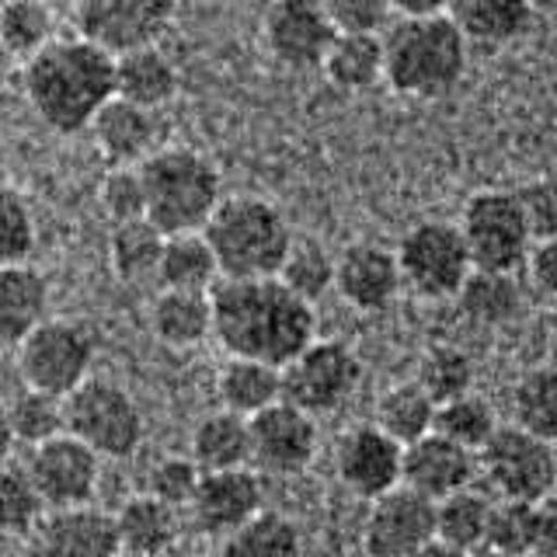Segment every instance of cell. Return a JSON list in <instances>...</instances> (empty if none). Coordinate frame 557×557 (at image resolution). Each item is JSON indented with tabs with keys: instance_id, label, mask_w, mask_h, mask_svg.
I'll list each match as a JSON object with an SVG mask.
<instances>
[{
	"instance_id": "cell-1",
	"label": "cell",
	"mask_w": 557,
	"mask_h": 557,
	"mask_svg": "<svg viewBox=\"0 0 557 557\" xmlns=\"http://www.w3.org/2000/svg\"><path fill=\"white\" fill-rule=\"evenodd\" d=\"M213 338L226 356L283 366L313 342V307L278 283V278H220L209 289Z\"/></svg>"
},
{
	"instance_id": "cell-2",
	"label": "cell",
	"mask_w": 557,
	"mask_h": 557,
	"mask_svg": "<svg viewBox=\"0 0 557 557\" xmlns=\"http://www.w3.org/2000/svg\"><path fill=\"white\" fill-rule=\"evenodd\" d=\"M22 87L52 133L74 136L115 98V60L84 39H52L42 52L25 60Z\"/></svg>"
},
{
	"instance_id": "cell-3",
	"label": "cell",
	"mask_w": 557,
	"mask_h": 557,
	"mask_svg": "<svg viewBox=\"0 0 557 557\" xmlns=\"http://www.w3.org/2000/svg\"><path fill=\"white\" fill-rule=\"evenodd\" d=\"M383 84L411 101H435L457 91L467 74L470 46L449 17H397L380 32Z\"/></svg>"
},
{
	"instance_id": "cell-4",
	"label": "cell",
	"mask_w": 557,
	"mask_h": 557,
	"mask_svg": "<svg viewBox=\"0 0 557 557\" xmlns=\"http://www.w3.org/2000/svg\"><path fill=\"white\" fill-rule=\"evenodd\" d=\"M136 171L144 185V220L164 237L199 234L223 199L216 164L191 147H157Z\"/></svg>"
},
{
	"instance_id": "cell-5",
	"label": "cell",
	"mask_w": 557,
	"mask_h": 557,
	"mask_svg": "<svg viewBox=\"0 0 557 557\" xmlns=\"http://www.w3.org/2000/svg\"><path fill=\"white\" fill-rule=\"evenodd\" d=\"M202 237L220 278H272L293 240L286 216L261 196H223Z\"/></svg>"
},
{
	"instance_id": "cell-6",
	"label": "cell",
	"mask_w": 557,
	"mask_h": 557,
	"mask_svg": "<svg viewBox=\"0 0 557 557\" xmlns=\"http://www.w3.org/2000/svg\"><path fill=\"white\" fill-rule=\"evenodd\" d=\"M63 432L98 460H126L144 443V411L122 383L87 376L63 397Z\"/></svg>"
},
{
	"instance_id": "cell-7",
	"label": "cell",
	"mask_w": 557,
	"mask_h": 557,
	"mask_svg": "<svg viewBox=\"0 0 557 557\" xmlns=\"http://www.w3.org/2000/svg\"><path fill=\"white\" fill-rule=\"evenodd\" d=\"M463 248L470 255V269L516 275L530 255V231L509 188H481L463 202L457 220Z\"/></svg>"
},
{
	"instance_id": "cell-8",
	"label": "cell",
	"mask_w": 557,
	"mask_h": 557,
	"mask_svg": "<svg viewBox=\"0 0 557 557\" xmlns=\"http://www.w3.org/2000/svg\"><path fill=\"white\" fill-rule=\"evenodd\" d=\"M478 470L492 484L498 502H547L557 481V453L550 440H540L516 425H498L478 449Z\"/></svg>"
},
{
	"instance_id": "cell-9",
	"label": "cell",
	"mask_w": 557,
	"mask_h": 557,
	"mask_svg": "<svg viewBox=\"0 0 557 557\" xmlns=\"http://www.w3.org/2000/svg\"><path fill=\"white\" fill-rule=\"evenodd\" d=\"M278 380H283L286 405L318 418L342 408L356 394L362 380V362L348 342L313 338L278 370Z\"/></svg>"
},
{
	"instance_id": "cell-10",
	"label": "cell",
	"mask_w": 557,
	"mask_h": 557,
	"mask_svg": "<svg viewBox=\"0 0 557 557\" xmlns=\"http://www.w3.org/2000/svg\"><path fill=\"white\" fill-rule=\"evenodd\" d=\"M14 348L25 391H39L49 397H66L70 391H77L95 366L91 335L63 318H46Z\"/></svg>"
},
{
	"instance_id": "cell-11",
	"label": "cell",
	"mask_w": 557,
	"mask_h": 557,
	"mask_svg": "<svg viewBox=\"0 0 557 557\" xmlns=\"http://www.w3.org/2000/svg\"><path fill=\"white\" fill-rule=\"evenodd\" d=\"M400 286H408L422 300H449L474 272L457 223L422 220L405 231L394 248Z\"/></svg>"
},
{
	"instance_id": "cell-12",
	"label": "cell",
	"mask_w": 557,
	"mask_h": 557,
	"mask_svg": "<svg viewBox=\"0 0 557 557\" xmlns=\"http://www.w3.org/2000/svg\"><path fill=\"white\" fill-rule=\"evenodd\" d=\"M174 22V0H77V39L91 42L104 57L161 46Z\"/></svg>"
},
{
	"instance_id": "cell-13",
	"label": "cell",
	"mask_w": 557,
	"mask_h": 557,
	"mask_svg": "<svg viewBox=\"0 0 557 557\" xmlns=\"http://www.w3.org/2000/svg\"><path fill=\"white\" fill-rule=\"evenodd\" d=\"M25 474L42 505L52 509H74V505H91L101 478V460L74 435H52V440L28 449Z\"/></svg>"
},
{
	"instance_id": "cell-14",
	"label": "cell",
	"mask_w": 557,
	"mask_h": 557,
	"mask_svg": "<svg viewBox=\"0 0 557 557\" xmlns=\"http://www.w3.org/2000/svg\"><path fill=\"white\" fill-rule=\"evenodd\" d=\"M248 440H251V463L269 478L304 474L321 446L313 418L304 414L300 408L286 405V400H278V405L248 418Z\"/></svg>"
},
{
	"instance_id": "cell-15",
	"label": "cell",
	"mask_w": 557,
	"mask_h": 557,
	"mask_svg": "<svg viewBox=\"0 0 557 557\" xmlns=\"http://www.w3.org/2000/svg\"><path fill=\"white\" fill-rule=\"evenodd\" d=\"M435 540V505L408 487L370 502L362 519L366 557H414Z\"/></svg>"
},
{
	"instance_id": "cell-16",
	"label": "cell",
	"mask_w": 557,
	"mask_h": 557,
	"mask_svg": "<svg viewBox=\"0 0 557 557\" xmlns=\"http://www.w3.org/2000/svg\"><path fill=\"white\" fill-rule=\"evenodd\" d=\"M261 35L275 63L289 70H321L324 52L338 32L318 0H272L261 17Z\"/></svg>"
},
{
	"instance_id": "cell-17",
	"label": "cell",
	"mask_w": 557,
	"mask_h": 557,
	"mask_svg": "<svg viewBox=\"0 0 557 557\" xmlns=\"http://www.w3.org/2000/svg\"><path fill=\"white\" fill-rule=\"evenodd\" d=\"M261 509H265V484L251 467L202 474L196 495L188 502V516L196 522V530L216 540L231 536Z\"/></svg>"
},
{
	"instance_id": "cell-18",
	"label": "cell",
	"mask_w": 557,
	"mask_h": 557,
	"mask_svg": "<svg viewBox=\"0 0 557 557\" xmlns=\"http://www.w3.org/2000/svg\"><path fill=\"white\" fill-rule=\"evenodd\" d=\"M335 467L342 487L359 502H376L380 495L400 487V446L373 422L356 425L342 435Z\"/></svg>"
},
{
	"instance_id": "cell-19",
	"label": "cell",
	"mask_w": 557,
	"mask_h": 557,
	"mask_svg": "<svg viewBox=\"0 0 557 557\" xmlns=\"http://www.w3.org/2000/svg\"><path fill=\"white\" fill-rule=\"evenodd\" d=\"M335 289L348 307L362 313L387 310L397 300V293L405 289L394 251L380 240L345 244L335 258Z\"/></svg>"
},
{
	"instance_id": "cell-20",
	"label": "cell",
	"mask_w": 557,
	"mask_h": 557,
	"mask_svg": "<svg viewBox=\"0 0 557 557\" xmlns=\"http://www.w3.org/2000/svg\"><path fill=\"white\" fill-rule=\"evenodd\" d=\"M478 478V457L446 443L443 435H422L418 443L400 449V487L429 498L432 505L463 492Z\"/></svg>"
},
{
	"instance_id": "cell-21",
	"label": "cell",
	"mask_w": 557,
	"mask_h": 557,
	"mask_svg": "<svg viewBox=\"0 0 557 557\" xmlns=\"http://www.w3.org/2000/svg\"><path fill=\"white\" fill-rule=\"evenodd\" d=\"M39 554L42 557H115V522L112 512L98 505L52 509L39 519Z\"/></svg>"
},
{
	"instance_id": "cell-22",
	"label": "cell",
	"mask_w": 557,
	"mask_h": 557,
	"mask_svg": "<svg viewBox=\"0 0 557 557\" xmlns=\"http://www.w3.org/2000/svg\"><path fill=\"white\" fill-rule=\"evenodd\" d=\"M87 129H91V136H95L98 153L112 168L144 164L147 157L157 150V136H161L157 112L136 109V104L122 101V98H112L109 104H104Z\"/></svg>"
},
{
	"instance_id": "cell-23",
	"label": "cell",
	"mask_w": 557,
	"mask_h": 557,
	"mask_svg": "<svg viewBox=\"0 0 557 557\" xmlns=\"http://www.w3.org/2000/svg\"><path fill=\"white\" fill-rule=\"evenodd\" d=\"M446 17L467 46H509L530 32L536 11L530 0H449Z\"/></svg>"
},
{
	"instance_id": "cell-24",
	"label": "cell",
	"mask_w": 557,
	"mask_h": 557,
	"mask_svg": "<svg viewBox=\"0 0 557 557\" xmlns=\"http://www.w3.org/2000/svg\"><path fill=\"white\" fill-rule=\"evenodd\" d=\"M49 318V278L32 265H0V345H17Z\"/></svg>"
},
{
	"instance_id": "cell-25",
	"label": "cell",
	"mask_w": 557,
	"mask_h": 557,
	"mask_svg": "<svg viewBox=\"0 0 557 557\" xmlns=\"http://www.w3.org/2000/svg\"><path fill=\"white\" fill-rule=\"evenodd\" d=\"M119 554L164 557L178 540V512L150 495H133L112 512Z\"/></svg>"
},
{
	"instance_id": "cell-26",
	"label": "cell",
	"mask_w": 557,
	"mask_h": 557,
	"mask_svg": "<svg viewBox=\"0 0 557 557\" xmlns=\"http://www.w3.org/2000/svg\"><path fill=\"white\" fill-rule=\"evenodd\" d=\"M150 335L174 352H191L206 338H213L209 293L161 289L150 304Z\"/></svg>"
},
{
	"instance_id": "cell-27",
	"label": "cell",
	"mask_w": 557,
	"mask_h": 557,
	"mask_svg": "<svg viewBox=\"0 0 557 557\" xmlns=\"http://www.w3.org/2000/svg\"><path fill=\"white\" fill-rule=\"evenodd\" d=\"M178 95V66L168 60L161 46H147L115 57V98L136 109L157 112Z\"/></svg>"
},
{
	"instance_id": "cell-28",
	"label": "cell",
	"mask_w": 557,
	"mask_h": 557,
	"mask_svg": "<svg viewBox=\"0 0 557 557\" xmlns=\"http://www.w3.org/2000/svg\"><path fill=\"white\" fill-rule=\"evenodd\" d=\"M216 397H220V411H231L237 418H255L283 400V380H278L275 366L226 356V362L216 373Z\"/></svg>"
},
{
	"instance_id": "cell-29",
	"label": "cell",
	"mask_w": 557,
	"mask_h": 557,
	"mask_svg": "<svg viewBox=\"0 0 557 557\" xmlns=\"http://www.w3.org/2000/svg\"><path fill=\"white\" fill-rule=\"evenodd\" d=\"M191 463L202 474L216 470L251 467V440H248V418H237L231 411H209L191 429Z\"/></svg>"
},
{
	"instance_id": "cell-30",
	"label": "cell",
	"mask_w": 557,
	"mask_h": 557,
	"mask_svg": "<svg viewBox=\"0 0 557 557\" xmlns=\"http://www.w3.org/2000/svg\"><path fill=\"white\" fill-rule=\"evenodd\" d=\"M324 77L338 91L359 95L383 84V46L373 32H338L324 52Z\"/></svg>"
},
{
	"instance_id": "cell-31",
	"label": "cell",
	"mask_w": 557,
	"mask_h": 557,
	"mask_svg": "<svg viewBox=\"0 0 557 557\" xmlns=\"http://www.w3.org/2000/svg\"><path fill=\"white\" fill-rule=\"evenodd\" d=\"M164 234L150 220H133L112 226L109 237V265L119 283L126 286H153L157 265H161Z\"/></svg>"
},
{
	"instance_id": "cell-32",
	"label": "cell",
	"mask_w": 557,
	"mask_h": 557,
	"mask_svg": "<svg viewBox=\"0 0 557 557\" xmlns=\"http://www.w3.org/2000/svg\"><path fill=\"white\" fill-rule=\"evenodd\" d=\"M216 283H220V269L202 231L164 237L161 265H157V286L178 293H209Z\"/></svg>"
},
{
	"instance_id": "cell-33",
	"label": "cell",
	"mask_w": 557,
	"mask_h": 557,
	"mask_svg": "<svg viewBox=\"0 0 557 557\" xmlns=\"http://www.w3.org/2000/svg\"><path fill=\"white\" fill-rule=\"evenodd\" d=\"M492 505L495 502L478 492L474 484L435 502V544L453 547L460 554L481 550L487 536V519H492Z\"/></svg>"
},
{
	"instance_id": "cell-34",
	"label": "cell",
	"mask_w": 557,
	"mask_h": 557,
	"mask_svg": "<svg viewBox=\"0 0 557 557\" xmlns=\"http://www.w3.org/2000/svg\"><path fill=\"white\" fill-rule=\"evenodd\" d=\"M304 554V533L300 527L283 516L261 509L231 536L220 540V557H300Z\"/></svg>"
},
{
	"instance_id": "cell-35",
	"label": "cell",
	"mask_w": 557,
	"mask_h": 557,
	"mask_svg": "<svg viewBox=\"0 0 557 557\" xmlns=\"http://www.w3.org/2000/svg\"><path fill=\"white\" fill-rule=\"evenodd\" d=\"M432 418H435L432 397L418 387L414 380H400L380 394L373 425L405 449V446L418 443L422 435L432 432Z\"/></svg>"
},
{
	"instance_id": "cell-36",
	"label": "cell",
	"mask_w": 557,
	"mask_h": 557,
	"mask_svg": "<svg viewBox=\"0 0 557 557\" xmlns=\"http://www.w3.org/2000/svg\"><path fill=\"white\" fill-rule=\"evenodd\" d=\"M275 278L296 296V300L313 307L335 289V255H331L318 237H293Z\"/></svg>"
},
{
	"instance_id": "cell-37",
	"label": "cell",
	"mask_w": 557,
	"mask_h": 557,
	"mask_svg": "<svg viewBox=\"0 0 557 557\" xmlns=\"http://www.w3.org/2000/svg\"><path fill=\"white\" fill-rule=\"evenodd\" d=\"M509 414H512L516 429L554 443V435H557V376L550 366H533V370H527L512 383Z\"/></svg>"
},
{
	"instance_id": "cell-38",
	"label": "cell",
	"mask_w": 557,
	"mask_h": 557,
	"mask_svg": "<svg viewBox=\"0 0 557 557\" xmlns=\"http://www.w3.org/2000/svg\"><path fill=\"white\" fill-rule=\"evenodd\" d=\"M495 429H498V414L492 408V400L474 391L435 405L432 432L443 435V440L453 446L474 453V457H478V449L495 435Z\"/></svg>"
},
{
	"instance_id": "cell-39",
	"label": "cell",
	"mask_w": 557,
	"mask_h": 557,
	"mask_svg": "<svg viewBox=\"0 0 557 557\" xmlns=\"http://www.w3.org/2000/svg\"><path fill=\"white\" fill-rule=\"evenodd\" d=\"M453 300L478 324H509L522 310V286L505 272H470Z\"/></svg>"
},
{
	"instance_id": "cell-40",
	"label": "cell",
	"mask_w": 557,
	"mask_h": 557,
	"mask_svg": "<svg viewBox=\"0 0 557 557\" xmlns=\"http://www.w3.org/2000/svg\"><path fill=\"white\" fill-rule=\"evenodd\" d=\"M57 17L46 0H0V49L8 57L32 60L57 39Z\"/></svg>"
},
{
	"instance_id": "cell-41",
	"label": "cell",
	"mask_w": 557,
	"mask_h": 557,
	"mask_svg": "<svg viewBox=\"0 0 557 557\" xmlns=\"http://www.w3.org/2000/svg\"><path fill=\"white\" fill-rule=\"evenodd\" d=\"M414 383L432 397V405H443L474 391V359L460 345H432L418 362Z\"/></svg>"
},
{
	"instance_id": "cell-42",
	"label": "cell",
	"mask_w": 557,
	"mask_h": 557,
	"mask_svg": "<svg viewBox=\"0 0 557 557\" xmlns=\"http://www.w3.org/2000/svg\"><path fill=\"white\" fill-rule=\"evenodd\" d=\"M4 411H8L14 443H25L28 449L63 432V397L22 391L11 405H4Z\"/></svg>"
},
{
	"instance_id": "cell-43",
	"label": "cell",
	"mask_w": 557,
	"mask_h": 557,
	"mask_svg": "<svg viewBox=\"0 0 557 557\" xmlns=\"http://www.w3.org/2000/svg\"><path fill=\"white\" fill-rule=\"evenodd\" d=\"M536 512L540 502H495L492 519H487V536L484 547L509 554V557H530L533 554V536H536Z\"/></svg>"
},
{
	"instance_id": "cell-44",
	"label": "cell",
	"mask_w": 557,
	"mask_h": 557,
	"mask_svg": "<svg viewBox=\"0 0 557 557\" xmlns=\"http://www.w3.org/2000/svg\"><path fill=\"white\" fill-rule=\"evenodd\" d=\"M46 516L42 498L25 474V467H0V533H32Z\"/></svg>"
},
{
	"instance_id": "cell-45",
	"label": "cell",
	"mask_w": 557,
	"mask_h": 557,
	"mask_svg": "<svg viewBox=\"0 0 557 557\" xmlns=\"http://www.w3.org/2000/svg\"><path fill=\"white\" fill-rule=\"evenodd\" d=\"M35 251V213L17 188L0 182V265L28 261Z\"/></svg>"
},
{
	"instance_id": "cell-46",
	"label": "cell",
	"mask_w": 557,
	"mask_h": 557,
	"mask_svg": "<svg viewBox=\"0 0 557 557\" xmlns=\"http://www.w3.org/2000/svg\"><path fill=\"white\" fill-rule=\"evenodd\" d=\"M202 470L191 463V457H161L150 470H147V492L150 498H157L168 509H188L191 495H196Z\"/></svg>"
},
{
	"instance_id": "cell-47",
	"label": "cell",
	"mask_w": 557,
	"mask_h": 557,
	"mask_svg": "<svg viewBox=\"0 0 557 557\" xmlns=\"http://www.w3.org/2000/svg\"><path fill=\"white\" fill-rule=\"evenodd\" d=\"M98 202H101V213L112 220V226L144 220V185H139V171L112 168L98 185Z\"/></svg>"
},
{
	"instance_id": "cell-48",
	"label": "cell",
	"mask_w": 557,
	"mask_h": 557,
	"mask_svg": "<svg viewBox=\"0 0 557 557\" xmlns=\"http://www.w3.org/2000/svg\"><path fill=\"white\" fill-rule=\"evenodd\" d=\"M512 199L522 213V223L536 240H554L557 237V196L550 178H530L522 182L519 188H512Z\"/></svg>"
},
{
	"instance_id": "cell-49",
	"label": "cell",
	"mask_w": 557,
	"mask_h": 557,
	"mask_svg": "<svg viewBox=\"0 0 557 557\" xmlns=\"http://www.w3.org/2000/svg\"><path fill=\"white\" fill-rule=\"evenodd\" d=\"M335 32H373L391 25V0H318Z\"/></svg>"
},
{
	"instance_id": "cell-50",
	"label": "cell",
	"mask_w": 557,
	"mask_h": 557,
	"mask_svg": "<svg viewBox=\"0 0 557 557\" xmlns=\"http://www.w3.org/2000/svg\"><path fill=\"white\" fill-rule=\"evenodd\" d=\"M530 278V293L536 300L554 304L557 300V240H536L530 244V255L522 261Z\"/></svg>"
},
{
	"instance_id": "cell-51",
	"label": "cell",
	"mask_w": 557,
	"mask_h": 557,
	"mask_svg": "<svg viewBox=\"0 0 557 557\" xmlns=\"http://www.w3.org/2000/svg\"><path fill=\"white\" fill-rule=\"evenodd\" d=\"M530 557H557V505L550 498L540 502L536 536H533V554Z\"/></svg>"
},
{
	"instance_id": "cell-52",
	"label": "cell",
	"mask_w": 557,
	"mask_h": 557,
	"mask_svg": "<svg viewBox=\"0 0 557 557\" xmlns=\"http://www.w3.org/2000/svg\"><path fill=\"white\" fill-rule=\"evenodd\" d=\"M449 0H391V14L397 17H440Z\"/></svg>"
},
{
	"instance_id": "cell-53",
	"label": "cell",
	"mask_w": 557,
	"mask_h": 557,
	"mask_svg": "<svg viewBox=\"0 0 557 557\" xmlns=\"http://www.w3.org/2000/svg\"><path fill=\"white\" fill-rule=\"evenodd\" d=\"M14 435H11V425H8V411L0 405V467L11 463V453H14Z\"/></svg>"
},
{
	"instance_id": "cell-54",
	"label": "cell",
	"mask_w": 557,
	"mask_h": 557,
	"mask_svg": "<svg viewBox=\"0 0 557 557\" xmlns=\"http://www.w3.org/2000/svg\"><path fill=\"white\" fill-rule=\"evenodd\" d=\"M414 557H470V554H460V550L443 547V544H435V540H432V544H429V547H422Z\"/></svg>"
},
{
	"instance_id": "cell-55",
	"label": "cell",
	"mask_w": 557,
	"mask_h": 557,
	"mask_svg": "<svg viewBox=\"0 0 557 557\" xmlns=\"http://www.w3.org/2000/svg\"><path fill=\"white\" fill-rule=\"evenodd\" d=\"M554 4H557V0H530V8H533L536 14H540V11H544V14L554 11Z\"/></svg>"
},
{
	"instance_id": "cell-56",
	"label": "cell",
	"mask_w": 557,
	"mask_h": 557,
	"mask_svg": "<svg viewBox=\"0 0 557 557\" xmlns=\"http://www.w3.org/2000/svg\"><path fill=\"white\" fill-rule=\"evenodd\" d=\"M470 557H509V554H498V550H487V547H481V550H474Z\"/></svg>"
},
{
	"instance_id": "cell-57",
	"label": "cell",
	"mask_w": 557,
	"mask_h": 557,
	"mask_svg": "<svg viewBox=\"0 0 557 557\" xmlns=\"http://www.w3.org/2000/svg\"><path fill=\"white\" fill-rule=\"evenodd\" d=\"M115 557H133V554H115Z\"/></svg>"
}]
</instances>
